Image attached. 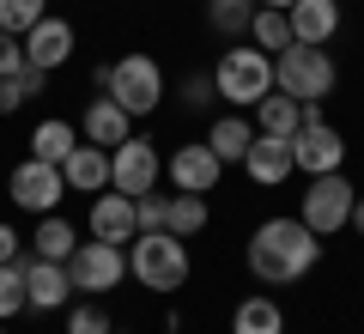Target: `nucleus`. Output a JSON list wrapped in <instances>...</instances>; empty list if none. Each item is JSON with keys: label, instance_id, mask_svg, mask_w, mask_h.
Returning <instances> with one entry per match:
<instances>
[{"label": "nucleus", "instance_id": "nucleus-19", "mask_svg": "<svg viewBox=\"0 0 364 334\" xmlns=\"http://www.w3.org/2000/svg\"><path fill=\"white\" fill-rule=\"evenodd\" d=\"M231 334H286V310H279V298L249 292L243 304L231 310Z\"/></svg>", "mask_w": 364, "mask_h": 334}, {"label": "nucleus", "instance_id": "nucleus-23", "mask_svg": "<svg viewBox=\"0 0 364 334\" xmlns=\"http://www.w3.org/2000/svg\"><path fill=\"white\" fill-rule=\"evenodd\" d=\"M73 146H79V128H73L67 116H49V122H37V128H31V158H49V165H61Z\"/></svg>", "mask_w": 364, "mask_h": 334}, {"label": "nucleus", "instance_id": "nucleus-33", "mask_svg": "<svg viewBox=\"0 0 364 334\" xmlns=\"http://www.w3.org/2000/svg\"><path fill=\"white\" fill-rule=\"evenodd\" d=\"M25 98H31V91H25V79H0V116H18V110H25Z\"/></svg>", "mask_w": 364, "mask_h": 334}, {"label": "nucleus", "instance_id": "nucleus-31", "mask_svg": "<svg viewBox=\"0 0 364 334\" xmlns=\"http://www.w3.org/2000/svg\"><path fill=\"white\" fill-rule=\"evenodd\" d=\"M213 98H219V85H213V73H188V79H182V103H188V110H207Z\"/></svg>", "mask_w": 364, "mask_h": 334}, {"label": "nucleus", "instance_id": "nucleus-12", "mask_svg": "<svg viewBox=\"0 0 364 334\" xmlns=\"http://www.w3.org/2000/svg\"><path fill=\"white\" fill-rule=\"evenodd\" d=\"M73 49H79L73 25H67V19H55V13H43L37 25L25 31V61H31V67H43V73L67 67V61H73Z\"/></svg>", "mask_w": 364, "mask_h": 334}, {"label": "nucleus", "instance_id": "nucleus-13", "mask_svg": "<svg viewBox=\"0 0 364 334\" xmlns=\"http://www.w3.org/2000/svg\"><path fill=\"white\" fill-rule=\"evenodd\" d=\"M25 304L31 310H67L73 304V280H67V261H43L25 249Z\"/></svg>", "mask_w": 364, "mask_h": 334}, {"label": "nucleus", "instance_id": "nucleus-5", "mask_svg": "<svg viewBox=\"0 0 364 334\" xmlns=\"http://www.w3.org/2000/svg\"><path fill=\"white\" fill-rule=\"evenodd\" d=\"M213 85H219V98L231 103V110H255L273 91V55L255 49V43H249V49L231 43V49L219 55V67H213Z\"/></svg>", "mask_w": 364, "mask_h": 334}, {"label": "nucleus", "instance_id": "nucleus-38", "mask_svg": "<svg viewBox=\"0 0 364 334\" xmlns=\"http://www.w3.org/2000/svg\"><path fill=\"white\" fill-rule=\"evenodd\" d=\"M0 334H6V322H0Z\"/></svg>", "mask_w": 364, "mask_h": 334}, {"label": "nucleus", "instance_id": "nucleus-25", "mask_svg": "<svg viewBox=\"0 0 364 334\" xmlns=\"http://www.w3.org/2000/svg\"><path fill=\"white\" fill-rule=\"evenodd\" d=\"M249 43L255 49H267V55H279V49H291V19L279 13V6H255V25H249Z\"/></svg>", "mask_w": 364, "mask_h": 334}, {"label": "nucleus", "instance_id": "nucleus-1", "mask_svg": "<svg viewBox=\"0 0 364 334\" xmlns=\"http://www.w3.org/2000/svg\"><path fill=\"white\" fill-rule=\"evenodd\" d=\"M322 261V237L304 219H261L249 231V273L261 286H298Z\"/></svg>", "mask_w": 364, "mask_h": 334}, {"label": "nucleus", "instance_id": "nucleus-26", "mask_svg": "<svg viewBox=\"0 0 364 334\" xmlns=\"http://www.w3.org/2000/svg\"><path fill=\"white\" fill-rule=\"evenodd\" d=\"M207 25L219 31V37H249V25H255V0H207Z\"/></svg>", "mask_w": 364, "mask_h": 334}, {"label": "nucleus", "instance_id": "nucleus-15", "mask_svg": "<svg viewBox=\"0 0 364 334\" xmlns=\"http://www.w3.org/2000/svg\"><path fill=\"white\" fill-rule=\"evenodd\" d=\"M85 225H91V237H104V244H122L128 249L134 244V231H140V225H134V194H97V201H91V213H85Z\"/></svg>", "mask_w": 364, "mask_h": 334}, {"label": "nucleus", "instance_id": "nucleus-20", "mask_svg": "<svg viewBox=\"0 0 364 334\" xmlns=\"http://www.w3.org/2000/svg\"><path fill=\"white\" fill-rule=\"evenodd\" d=\"M255 128H261V134H279V140H291V134L304 128V103H298V98H286V91L273 85L267 98L255 103Z\"/></svg>", "mask_w": 364, "mask_h": 334}, {"label": "nucleus", "instance_id": "nucleus-28", "mask_svg": "<svg viewBox=\"0 0 364 334\" xmlns=\"http://www.w3.org/2000/svg\"><path fill=\"white\" fill-rule=\"evenodd\" d=\"M49 13V0H0V31H13V37H25L37 19Z\"/></svg>", "mask_w": 364, "mask_h": 334}, {"label": "nucleus", "instance_id": "nucleus-21", "mask_svg": "<svg viewBox=\"0 0 364 334\" xmlns=\"http://www.w3.org/2000/svg\"><path fill=\"white\" fill-rule=\"evenodd\" d=\"M73 249H79L73 219L43 213V219H37V237H31V256H43V261H73Z\"/></svg>", "mask_w": 364, "mask_h": 334}, {"label": "nucleus", "instance_id": "nucleus-36", "mask_svg": "<svg viewBox=\"0 0 364 334\" xmlns=\"http://www.w3.org/2000/svg\"><path fill=\"white\" fill-rule=\"evenodd\" d=\"M255 6H279V13H286V6H291V0H255Z\"/></svg>", "mask_w": 364, "mask_h": 334}, {"label": "nucleus", "instance_id": "nucleus-24", "mask_svg": "<svg viewBox=\"0 0 364 334\" xmlns=\"http://www.w3.org/2000/svg\"><path fill=\"white\" fill-rule=\"evenodd\" d=\"M207 219H213V207H207V194H170V219H164V231H176V237H200L207 231Z\"/></svg>", "mask_w": 364, "mask_h": 334}, {"label": "nucleus", "instance_id": "nucleus-34", "mask_svg": "<svg viewBox=\"0 0 364 334\" xmlns=\"http://www.w3.org/2000/svg\"><path fill=\"white\" fill-rule=\"evenodd\" d=\"M18 256H25V237L13 225H0V261H18Z\"/></svg>", "mask_w": 364, "mask_h": 334}, {"label": "nucleus", "instance_id": "nucleus-8", "mask_svg": "<svg viewBox=\"0 0 364 334\" xmlns=\"http://www.w3.org/2000/svg\"><path fill=\"white\" fill-rule=\"evenodd\" d=\"M158 177H164V158H158V140H146V134H134V140H122L116 152H109V189L116 194H152Z\"/></svg>", "mask_w": 364, "mask_h": 334}, {"label": "nucleus", "instance_id": "nucleus-22", "mask_svg": "<svg viewBox=\"0 0 364 334\" xmlns=\"http://www.w3.org/2000/svg\"><path fill=\"white\" fill-rule=\"evenodd\" d=\"M249 140H255V122L243 116V110H231V116H219L207 128V146L225 158V165H243V152H249Z\"/></svg>", "mask_w": 364, "mask_h": 334}, {"label": "nucleus", "instance_id": "nucleus-17", "mask_svg": "<svg viewBox=\"0 0 364 334\" xmlns=\"http://www.w3.org/2000/svg\"><path fill=\"white\" fill-rule=\"evenodd\" d=\"M61 177H67V194H104L109 189V152L91 146V140H79L73 152L61 158Z\"/></svg>", "mask_w": 364, "mask_h": 334}, {"label": "nucleus", "instance_id": "nucleus-11", "mask_svg": "<svg viewBox=\"0 0 364 334\" xmlns=\"http://www.w3.org/2000/svg\"><path fill=\"white\" fill-rule=\"evenodd\" d=\"M164 177L176 182L182 194H213V189H219V177H225V158L213 152L207 140H182L176 152L164 158Z\"/></svg>", "mask_w": 364, "mask_h": 334}, {"label": "nucleus", "instance_id": "nucleus-27", "mask_svg": "<svg viewBox=\"0 0 364 334\" xmlns=\"http://www.w3.org/2000/svg\"><path fill=\"white\" fill-rule=\"evenodd\" d=\"M25 256L18 261H0V322H13V316H25Z\"/></svg>", "mask_w": 364, "mask_h": 334}, {"label": "nucleus", "instance_id": "nucleus-2", "mask_svg": "<svg viewBox=\"0 0 364 334\" xmlns=\"http://www.w3.org/2000/svg\"><path fill=\"white\" fill-rule=\"evenodd\" d=\"M128 273L146 286V292H182L188 273H195V261H188V237H176V231H134Z\"/></svg>", "mask_w": 364, "mask_h": 334}, {"label": "nucleus", "instance_id": "nucleus-37", "mask_svg": "<svg viewBox=\"0 0 364 334\" xmlns=\"http://www.w3.org/2000/svg\"><path fill=\"white\" fill-rule=\"evenodd\" d=\"M109 334H128V328H109Z\"/></svg>", "mask_w": 364, "mask_h": 334}, {"label": "nucleus", "instance_id": "nucleus-4", "mask_svg": "<svg viewBox=\"0 0 364 334\" xmlns=\"http://www.w3.org/2000/svg\"><path fill=\"white\" fill-rule=\"evenodd\" d=\"M273 85L286 91V98L298 103H322L328 91L340 85V67L328 49H316V43H291V49L273 55Z\"/></svg>", "mask_w": 364, "mask_h": 334}, {"label": "nucleus", "instance_id": "nucleus-9", "mask_svg": "<svg viewBox=\"0 0 364 334\" xmlns=\"http://www.w3.org/2000/svg\"><path fill=\"white\" fill-rule=\"evenodd\" d=\"M6 194H13L18 213H55V207L67 201V177L49 158H25V165H13V177H6Z\"/></svg>", "mask_w": 364, "mask_h": 334}, {"label": "nucleus", "instance_id": "nucleus-18", "mask_svg": "<svg viewBox=\"0 0 364 334\" xmlns=\"http://www.w3.org/2000/svg\"><path fill=\"white\" fill-rule=\"evenodd\" d=\"M286 19H291V37H298V43L328 49V43H334V31H340V0H291Z\"/></svg>", "mask_w": 364, "mask_h": 334}, {"label": "nucleus", "instance_id": "nucleus-3", "mask_svg": "<svg viewBox=\"0 0 364 334\" xmlns=\"http://www.w3.org/2000/svg\"><path fill=\"white\" fill-rule=\"evenodd\" d=\"M97 91H109L128 116H152L158 103H164V67L134 49V55H122V61L97 67Z\"/></svg>", "mask_w": 364, "mask_h": 334}, {"label": "nucleus", "instance_id": "nucleus-35", "mask_svg": "<svg viewBox=\"0 0 364 334\" xmlns=\"http://www.w3.org/2000/svg\"><path fill=\"white\" fill-rule=\"evenodd\" d=\"M352 231L364 237V194H358V201H352Z\"/></svg>", "mask_w": 364, "mask_h": 334}, {"label": "nucleus", "instance_id": "nucleus-16", "mask_svg": "<svg viewBox=\"0 0 364 334\" xmlns=\"http://www.w3.org/2000/svg\"><path fill=\"white\" fill-rule=\"evenodd\" d=\"M79 140H91V146H104V152H116L122 140H134V116L104 91V98H91V103H85V134H79Z\"/></svg>", "mask_w": 364, "mask_h": 334}, {"label": "nucleus", "instance_id": "nucleus-32", "mask_svg": "<svg viewBox=\"0 0 364 334\" xmlns=\"http://www.w3.org/2000/svg\"><path fill=\"white\" fill-rule=\"evenodd\" d=\"M18 67H25V37H13V31H0V79H13Z\"/></svg>", "mask_w": 364, "mask_h": 334}, {"label": "nucleus", "instance_id": "nucleus-30", "mask_svg": "<svg viewBox=\"0 0 364 334\" xmlns=\"http://www.w3.org/2000/svg\"><path fill=\"white\" fill-rule=\"evenodd\" d=\"M164 219H170V194H140V201H134V225H140V231H164Z\"/></svg>", "mask_w": 364, "mask_h": 334}, {"label": "nucleus", "instance_id": "nucleus-14", "mask_svg": "<svg viewBox=\"0 0 364 334\" xmlns=\"http://www.w3.org/2000/svg\"><path fill=\"white\" fill-rule=\"evenodd\" d=\"M243 170H249V182H255V189H279V182L298 170L291 140H279V134H261V128H255V140H249V152H243Z\"/></svg>", "mask_w": 364, "mask_h": 334}, {"label": "nucleus", "instance_id": "nucleus-10", "mask_svg": "<svg viewBox=\"0 0 364 334\" xmlns=\"http://www.w3.org/2000/svg\"><path fill=\"white\" fill-rule=\"evenodd\" d=\"M67 280H73V292H116V286L128 280V249H122V244H104V237H91V244L73 249Z\"/></svg>", "mask_w": 364, "mask_h": 334}, {"label": "nucleus", "instance_id": "nucleus-7", "mask_svg": "<svg viewBox=\"0 0 364 334\" xmlns=\"http://www.w3.org/2000/svg\"><path fill=\"white\" fill-rule=\"evenodd\" d=\"M291 158H298L304 177H328V170L346 165V134L322 116V103H304V128L291 134Z\"/></svg>", "mask_w": 364, "mask_h": 334}, {"label": "nucleus", "instance_id": "nucleus-6", "mask_svg": "<svg viewBox=\"0 0 364 334\" xmlns=\"http://www.w3.org/2000/svg\"><path fill=\"white\" fill-rule=\"evenodd\" d=\"M352 201H358L352 177H346V170H328V177H310V189L298 194V219L328 244L334 231H346V225H352Z\"/></svg>", "mask_w": 364, "mask_h": 334}, {"label": "nucleus", "instance_id": "nucleus-29", "mask_svg": "<svg viewBox=\"0 0 364 334\" xmlns=\"http://www.w3.org/2000/svg\"><path fill=\"white\" fill-rule=\"evenodd\" d=\"M116 322H109V310L104 304H73L67 310V334H109Z\"/></svg>", "mask_w": 364, "mask_h": 334}]
</instances>
